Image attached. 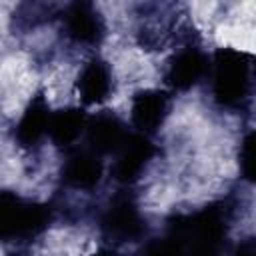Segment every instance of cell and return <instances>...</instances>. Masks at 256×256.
Here are the masks:
<instances>
[{
	"instance_id": "9c48e42d",
	"label": "cell",
	"mask_w": 256,
	"mask_h": 256,
	"mask_svg": "<svg viewBox=\"0 0 256 256\" xmlns=\"http://www.w3.org/2000/svg\"><path fill=\"white\" fill-rule=\"evenodd\" d=\"M170 110V98L162 90H138L132 98V124L136 126L138 134H152L156 132L162 122L166 120Z\"/></svg>"
},
{
	"instance_id": "9a60e30c",
	"label": "cell",
	"mask_w": 256,
	"mask_h": 256,
	"mask_svg": "<svg viewBox=\"0 0 256 256\" xmlns=\"http://www.w3.org/2000/svg\"><path fill=\"white\" fill-rule=\"evenodd\" d=\"M234 256H256V236L244 238V240L236 246Z\"/></svg>"
},
{
	"instance_id": "30bf717a",
	"label": "cell",
	"mask_w": 256,
	"mask_h": 256,
	"mask_svg": "<svg viewBox=\"0 0 256 256\" xmlns=\"http://www.w3.org/2000/svg\"><path fill=\"white\" fill-rule=\"evenodd\" d=\"M102 178V160L94 150H72L62 168V180L78 190H92Z\"/></svg>"
},
{
	"instance_id": "3957f363",
	"label": "cell",
	"mask_w": 256,
	"mask_h": 256,
	"mask_svg": "<svg viewBox=\"0 0 256 256\" xmlns=\"http://www.w3.org/2000/svg\"><path fill=\"white\" fill-rule=\"evenodd\" d=\"M52 220L50 206L12 192L0 194V236L6 242H26L40 236Z\"/></svg>"
},
{
	"instance_id": "e0dca14e",
	"label": "cell",
	"mask_w": 256,
	"mask_h": 256,
	"mask_svg": "<svg viewBox=\"0 0 256 256\" xmlns=\"http://www.w3.org/2000/svg\"><path fill=\"white\" fill-rule=\"evenodd\" d=\"M12 256H18V254H12Z\"/></svg>"
},
{
	"instance_id": "52a82bcc",
	"label": "cell",
	"mask_w": 256,
	"mask_h": 256,
	"mask_svg": "<svg viewBox=\"0 0 256 256\" xmlns=\"http://www.w3.org/2000/svg\"><path fill=\"white\" fill-rule=\"evenodd\" d=\"M64 34L76 44H98L104 36V20L90 2H74L62 16Z\"/></svg>"
},
{
	"instance_id": "4fadbf2b",
	"label": "cell",
	"mask_w": 256,
	"mask_h": 256,
	"mask_svg": "<svg viewBox=\"0 0 256 256\" xmlns=\"http://www.w3.org/2000/svg\"><path fill=\"white\" fill-rule=\"evenodd\" d=\"M86 126H88V116L82 108H72V106L62 108L52 114L48 136L56 146L68 148L82 136V132H86Z\"/></svg>"
},
{
	"instance_id": "7a4b0ae2",
	"label": "cell",
	"mask_w": 256,
	"mask_h": 256,
	"mask_svg": "<svg viewBox=\"0 0 256 256\" xmlns=\"http://www.w3.org/2000/svg\"><path fill=\"white\" fill-rule=\"evenodd\" d=\"M212 96L218 106L238 110L248 102L252 86V58L234 48H220L210 64Z\"/></svg>"
},
{
	"instance_id": "8fae6325",
	"label": "cell",
	"mask_w": 256,
	"mask_h": 256,
	"mask_svg": "<svg viewBox=\"0 0 256 256\" xmlns=\"http://www.w3.org/2000/svg\"><path fill=\"white\" fill-rule=\"evenodd\" d=\"M76 90L80 100L88 106L108 100L112 92V72L108 64L100 58H92L90 62H86V66L78 74Z\"/></svg>"
},
{
	"instance_id": "2e32d148",
	"label": "cell",
	"mask_w": 256,
	"mask_h": 256,
	"mask_svg": "<svg viewBox=\"0 0 256 256\" xmlns=\"http://www.w3.org/2000/svg\"><path fill=\"white\" fill-rule=\"evenodd\" d=\"M92 256H118V254H114L112 250H100V252H96V254H92Z\"/></svg>"
},
{
	"instance_id": "8992f818",
	"label": "cell",
	"mask_w": 256,
	"mask_h": 256,
	"mask_svg": "<svg viewBox=\"0 0 256 256\" xmlns=\"http://www.w3.org/2000/svg\"><path fill=\"white\" fill-rule=\"evenodd\" d=\"M154 154H156V148L148 140V136L130 134L126 144L116 154L112 176L122 184L136 182L142 176V172L146 170V166L150 164V160L154 158Z\"/></svg>"
},
{
	"instance_id": "ba28073f",
	"label": "cell",
	"mask_w": 256,
	"mask_h": 256,
	"mask_svg": "<svg viewBox=\"0 0 256 256\" xmlns=\"http://www.w3.org/2000/svg\"><path fill=\"white\" fill-rule=\"evenodd\" d=\"M128 136L130 134H128L124 122L110 110L98 112L96 116L88 118L86 140H88L90 150H94L98 156L100 154H118V150L126 144Z\"/></svg>"
},
{
	"instance_id": "6da1fadb",
	"label": "cell",
	"mask_w": 256,
	"mask_h": 256,
	"mask_svg": "<svg viewBox=\"0 0 256 256\" xmlns=\"http://www.w3.org/2000/svg\"><path fill=\"white\" fill-rule=\"evenodd\" d=\"M230 208L216 202L168 220L162 236L150 240L140 256H220L226 244Z\"/></svg>"
},
{
	"instance_id": "277c9868",
	"label": "cell",
	"mask_w": 256,
	"mask_h": 256,
	"mask_svg": "<svg viewBox=\"0 0 256 256\" xmlns=\"http://www.w3.org/2000/svg\"><path fill=\"white\" fill-rule=\"evenodd\" d=\"M100 230L108 240L124 244L138 240L144 234L146 226L138 204L130 196H116L102 212Z\"/></svg>"
},
{
	"instance_id": "5bb4252c",
	"label": "cell",
	"mask_w": 256,
	"mask_h": 256,
	"mask_svg": "<svg viewBox=\"0 0 256 256\" xmlns=\"http://www.w3.org/2000/svg\"><path fill=\"white\" fill-rule=\"evenodd\" d=\"M238 164L244 180L256 184V130L248 132L242 138L238 150Z\"/></svg>"
},
{
	"instance_id": "5b68a950",
	"label": "cell",
	"mask_w": 256,
	"mask_h": 256,
	"mask_svg": "<svg viewBox=\"0 0 256 256\" xmlns=\"http://www.w3.org/2000/svg\"><path fill=\"white\" fill-rule=\"evenodd\" d=\"M208 72H210V62L206 54L200 48L186 46L168 60L164 80L172 90L184 92L196 86Z\"/></svg>"
},
{
	"instance_id": "7c38bea8",
	"label": "cell",
	"mask_w": 256,
	"mask_h": 256,
	"mask_svg": "<svg viewBox=\"0 0 256 256\" xmlns=\"http://www.w3.org/2000/svg\"><path fill=\"white\" fill-rule=\"evenodd\" d=\"M50 118H52V112H50L46 100L42 96H34L30 100V104L26 106L24 114L20 116L16 130H14V138L18 142V146H22V148L36 146L48 134Z\"/></svg>"
}]
</instances>
